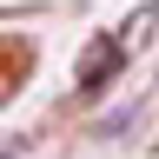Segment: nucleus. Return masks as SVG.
Here are the masks:
<instances>
[{
    "label": "nucleus",
    "mask_w": 159,
    "mask_h": 159,
    "mask_svg": "<svg viewBox=\"0 0 159 159\" xmlns=\"http://www.w3.org/2000/svg\"><path fill=\"white\" fill-rule=\"evenodd\" d=\"M113 66H119V47H113V40H99V47H93V60L80 66V86H99Z\"/></svg>",
    "instance_id": "obj_1"
}]
</instances>
